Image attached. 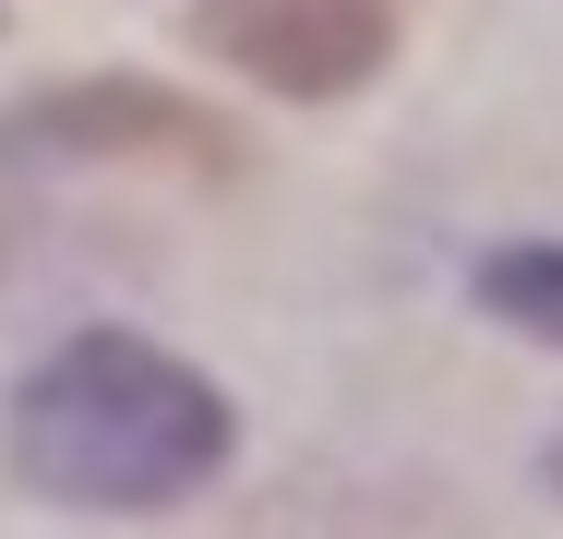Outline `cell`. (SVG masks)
Masks as SVG:
<instances>
[{
    "label": "cell",
    "instance_id": "4",
    "mask_svg": "<svg viewBox=\"0 0 563 539\" xmlns=\"http://www.w3.org/2000/svg\"><path fill=\"white\" fill-rule=\"evenodd\" d=\"M479 300L504 323H528L540 348H563V240H516V252H492L479 264Z\"/></svg>",
    "mask_w": 563,
    "mask_h": 539
},
{
    "label": "cell",
    "instance_id": "2",
    "mask_svg": "<svg viewBox=\"0 0 563 539\" xmlns=\"http://www.w3.org/2000/svg\"><path fill=\"white\" fill-rule=\"evenodd\" d=\"M192 36L217 48L228 73H252L264 97H360L396 61V0H205Z\"/></svg>",
    "mask_w": 563,
    "mask_h": 539
},
{
    "label": "cell",
    "instance_id": "1",
    "mask_svg": "<svg viewBox=\"0 0 563 539\" xmlns=\"http://www.w3.org/2000/svg\"><path fill=\"white\" fill-rule=\"evenodd\" d=\"M228 396L168 360L156 336H60L24 384H12V420L0 455L36 504H73V516H156V504H192L228 468Z\"/></svg>",
    "mask_w": 563,
    "mask_h": 539
},
{
    "label": "cell",
    "instance_id": "3",
    "mask_svg": "<svg viewBox=\"0 0 563 539\" xmlns=\"http://www.w3.org/2000/svg\"><path fill=\"white\" fill-rule=\"evenodd\" d=\"M0 144H48V156H180V168H217L228 132L205 108L156 97V85H85V97H36L24 120H0Z\"/></svg>",
    "mask_w": 563,
    "mask_h": 539
}]
</instances>
